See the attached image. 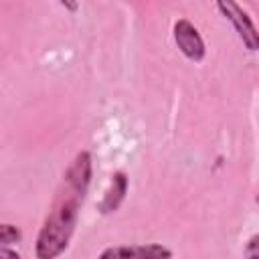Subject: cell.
<instances>
[{
    "label": "cell",
    "instance_id": "cell-1",
    "mask_svg": "<svg viewBox=\"0 0 259 259\" xmlns=\"http://www.w3.org/2000/svg\"><path fill=\"white\" fill-rule=\"evenodd\" d=\"M91 182V154L79 152L69 164L63 180L55 192L49 214L38 231L34 255L36 259H57L73 237L79 208Z\"/></svg>",
    "mask_w": 259,
    "mask_h": 259
},
{
    "label": "cell",
    "instance_id": "cell-2",
    "mask_svg": "<svg viewBox=\"0 0 259 259\" xmlns=\"http://www.w3.org/2000/svg\"><path fill=\"white\" fill-rule=\"evenodd\" d=\"M217 8L233 22V26H235V30L239 32L243 45H245L249 51H257V49H259V32H257L255 24L251 22L249 14H247L239 4H235V2H231V0L219 2Z\"/></svg>",
    "mask_w": 259,
    "mask_h": 259
},
{
    "label": "cell",
    "instance_id": "cell-3",
    "mask_svg": "<svg viewBox=\"0 0 259 259\" xmlns=\"http://www.w3.org/2000/svg\"><path fill=\"white\" fill-rule=\"evenodd\" d=\"M172 251L160 243L148 245H117L105 249L97 259H170Z\"/></svg>",
    "mask_w": 259,
    "mask_h": 259
},
{
    "label": "cell",
    "instance_id": "cell-4",
    "mask_svg": "<svg viewBox=\"0 0 259 259\" xmlns=\"http://www.w3.org/2000/svg\"><path fill=\"white\" fill-rule=\"evenodd\" d=\"M174 40L178 45V49L184 53V57H188L194 63H200L206 55L204 49V40L198 34V30L194 28L192 22H188L186 18H180L174 24Z\"/></svg>",
    "mask_w": 259,
    "mask_h": 259
},
{
    "label": "cell",
    "instance_id": "cell-5",
    "mask_svg": "<svg viewBox=\"0 0 259 259\" xmlns=\"http://www.w3.org/2000/svg\"><path fill=\"white\" fill-rule=\"evenodd\" d=\"M125 192H127V178H125L123 172H115V174L111 176L109 188L105 190V194H103V198H101V202H99V210H101L103 214L117 210V206L121 204Z\"/></svg>",
    "mask_w": 259,
    "mask_h": 259
},
{
    "label": "cell",
    "instance_id": "cell-6",
    "mask_svg": "<svg viewBox=\"0 0 259 259\" xmlns=\"http://www.w3.org/2000/svg\"><path fill=\"white\" fill-rule=\"evenodd\" d=\"M20 237L22 235H20V231L14 225H2L0 227V243H2V247L10 245V243H18Z\"/></svg>",
    "mask_w": 259,
    "mask_h": 259
},
{
    "label": "cell",
    "instance_id": "cell-7",
    "mask_svg": "<svg viewBox=\"0 0 259 259\" xmlns=\"http://www.w3.org/2000/svg\"><path fill=\"white\" fill-rule=\"evenodd\" d=\"M245 259H259V233L253 235L245 245Z\"/></svg>",
    "mask_w": 259,
    "mask_h": 259
},
{
    "label": "cell",
    "instance_id": "cell-8",
    "mask_svg": "<svg viewBox=\"0 0 259 259\" xmlns=\"http://www.w3.org/2000/svg\"><path fill=\"white\" fill-rule=\"evenodd\" d=\"M0 259H20V255L16 251L8 249V247H2L0 249Z\"/></svg>",
    "mask_w": 259,
    "mask_h": 259
},
{
    "label": "cell",
    "instance_id": "cell-9",
    "mask_svg": "<svg viewBox=\"0 0 259 259\" xmlns=\"http://www.w3.org/2000/svg\"><path fill=\"white\" fill-rule=\"evenodd\" d=\"M257 200H259V198H257Z\"/></svg>",
    "mask_w": 259,
    "mask_h": 259
}]
</instances>
